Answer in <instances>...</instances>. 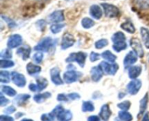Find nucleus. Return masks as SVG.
<instances>
[{"instance_id":"nucleus-1","label":"nucleus","mask_w":149,"mask_h":121,"mask_svg":"<svg viewBox=\"0 0 149 121\" xmlns=\"http://www.w3.org/2000/svg\"><path fill=\"white\" fill-rule=\"evenodd\" d=\"M126 37L122 32H117L114 33L112 36V41H113V49L116 52H119L122 50H125L127 47L126 41Z\"/></svg>"},{"instance_id":"nucleus-2","label":"nucleus","mask_w":149,"mask_h":121,"mask_svg":"<svg viewBox=\"0 0 149 121\" xmlns=\"http://www.w3.org/2000/svg\"><path fill=\"white\" fill-rule=\"evenodd\" d=\"M52 115L57 118L58 121H70L73 118V115L70 110H65L62 105H58L52 112Z\"/></svg>"},{"instance_id":"nucleus-3","label":"nucleus","mask_w":149,"mask_h":121,"mask_svg":"<svg viewBox=\"0 0 149 121\" xmlns=\"http://www.w3.org/2000/svg\"><path fill=\"white\" fill-rule=\"evenodd\" d=\"M87 55L85 52H77V53H71L68 58L66 59L67 62H77L81 68L84 66L85 64L86 58H87Z\"/></svg>"},{"instance_id":"nucleus-4","label":"nucleus","mask_w":149,"mask_h":121,"mask_svg":"<svg viewBox=\"0 0 149 121\" xmlns=\"http://www.w3.org/2000/svg\"><path fill=\"white\" fill-rule=\"evenodd\" d=\"M54 46V40L50 37H45L40 41L39 44L34 47L36 51L47 52L50 48Z\"/></svg>"},{"instance_id":"nucleus-5","label":"nucleus","mask_w":149,"mask_h":121,"mask_svg":"<svg viewBox=\"0 0 149 121\" xmlns=\"http://www.w3.org/2000/svg\"><path fill=\"white\" fill-rule=\"evenodd\" d=\"M101 6L104 10V12L106 17L112 18V17H117L119 15V10L113 4L102 3Z\"/></svg>"},{"instance_id":"nucleus-6","label":"nucleus","mask_w":149,"mask_h":121,"mask_svg":"<svg viewBox=\"0 0 149 121\" xmlns=\"http://www.w3.org/2000/svg\"><path fill=\"white\" fill-rule=\"evenodd\" d=\"M99 66L104 73L111 75H115L119 69V65L117 64H109L106 62H102Z\"/></svg>"},{"instance_id":"nucleus-7","label":"nucleus","mask_w":149,"mask_h":121,"mask_svg":"<svg viewBox=\"0 0 149 121\" xmlns=\"http://www.w3.org/2000/svg\"><path fill=\"white\" fill-rule=\"evenodd\" d=\"M142 86V83L140 80H133L127 86V90L131 95H135L138 93Z\"/></svg>"},{"instance_id":"nucleus-8","label":"nucleus","mask_w":149,"mask_h":121,"mask_svg":"<svg viewBox=\"0 0 149 121\" xmlns=\"http://www.w3.org/2000/svg\"><path fill=\"white\" fill-rule=\"evenodd\" d=\"M80 77V74L78 72L73 70L67 71L64 73L63 75V80L64 82L66 84H72V83L76 82L79 80V78Z\"/></svg>"},{"instance_id":"nucleus-9","label":"nucleus","mask_w":149,"mask_h":121,"mask_svg":"<svg viewBox=\"0 0 149 121\" xmlns=\"http://www.w3.org/2000/svg\"><path fill=\"white\" fill-rule=\"evenodd\" d=\"M11 76L12 81L17 86L22 88V87H24L26 86V79L23 75L14 71V72L12 73Z\"/></svg>"},{"instance_id":"nucleus-10","label":"nucleus","mask_w":149,"mask_h":121,"mask_svg":"<svg viewBox=\"0 0 149 121\" xmlns=\"http://www.w3.org/2000/svg\"><path fill=\"white\" fill-rule=\"evenodd\" d=\"M130 46L134 52L140 57H143L144 55V51L142 47L141 43L138 39H132L130 41Z\"/></svg>"},{"instance_id":"nucleus-11","label":"nucleus","mask_w":149,"mask_h":121,"mask_svg":"<svg viewBox=\"0 0 149 121\" xmlns=\"http://www.w3.org/2000/svg\"><path fill=\"white\" fill-rule=\"evenodd\" d=\"M74 43H75V40L72 35L68 33H65L63 36L62 42H61V49H67L68 48L72 46Z\"/></svg>"},{"instance_id":"nucleus-12","label":"nucleus","mask_w":149,"mask_h":121,"mask_svg":"<svg viewBox=\"0 0 149 121\" xmlns=\"http://www.w3.org/2000/svg\"><path fill=\"white\" fill-rule=\"evenodd\" d=\"M22 44V37L19 34L12 35L7 41V46L10 49H14L17 47Z\"/></svg>"},{"instance_id":"nucleus-13","label":"nucleus","mask_w":149,"mask_h":121,"mask_svg":"<svg viewBox=\"0 0 149 121\" xmlns=\"http://www.w3.org/2000/svg\"><path fill=\"white\" fill-rule=\"evenodd\" d=\"M60 70L58 68H53L50 71L51 81L55 85H62L63 84L62 78L60 75Z\"/></svg>"},{"instance_id":"nucleus-14","label":"nucleus","mask_w":149,"mask_h":121,"mask_svg":"<svg viewBox=\"0 0 149 121\" xmlns=\"http://www.w3.org/2000/svg\"><path fill=\"white\" fill-rule=\"evenodd\" d=\"M137 60H138V55H136V53L134 51L133 52L130 51L125 57V60H124V65H125V68H127L133 65L134 63H135Z\"/></svg>"},{"instance_id":"nucleus-15","label":"nucleus","mask_w":149,"mask_h":121,"mask_svg":"<svg viewBox=\"0 0 149 121\" xmlns=\"http://www.w3.org/2000/svg\"><path fill=\"white\" fill-rule=\"evenodd\" d=\"M111 115V111L109 105L107 104H103L100 109V114H99L100 118L103 121H108L110 118Z\"/></svg>"},{"instance_id":"nucleus-16","label":"nucleus","mask_w":149,"mask_h":121,"mask_svg":"<svg viewBox=\"0 0 149 121\" xmlns=\"http://www.w3.org/2000/svg\"><path fill=\"white\" fill-rule=\"evenodd\" d=\"M103 71L100 66L93 67L91 69L90 73H91L92 80L95 82H97L100 81L103 77Z\"/></svg>"},{"instance_id":"nucleus-17","label":"nucleus","mask_w":149,"mask_h":121,"mask_svg":"<svg viewBox=\"0 0 149 121\" xmlns=\"http://www.w3.org/2000/svg\"><path fill=\"white\" fill-rule=\"evenodd\" d=\"M49 20L52 23H59L64 20V15L62 10H57L49 15Z\"/></svg>"},{"instance_id":"nucleus-18","label":"nucleus","mask_w":149,"mask_h":121,"mask_svg":"<svg viewBox=\"0 0 149 121\" xmlns=\"http://www.w3.org/2000/svg\"><path fill=\"white\" fill-rule=\"evenodd\" d=\"M90 12L92 17H94L95 19H97V20L101 18L102 15H103V12H102L101 8L96 4L91 6L90 9Z\"/></svg>"},{"instance_id":"nucleus-19","label":"nucleus","mask_w":149,"mask_h":121,"mask_svg":"<svg viewBox=\"0 0 149 121\" xmlns=\"http://www.w3.org/2000/svg\"><path fill=\"white\" fill-rule=\"evenodd\" d=\"M31 49L29 46H23L20 47L17 50V55L20 56L23 60H27L30 57Z\"/></svg>"},{"instance_id":"nucleus-20","label":"nucleus","mask_w":149,"mask_h":121,"mask_svg":"<svg viewBox=\"0 0 149 121\" xmlns=\"http://www.w3.org/2000/svg\"><path fill=\"white\" fill-rule=\"evenodd\" d=\"M141 71H142V68L141 66L137 65V66L131 67L129 69V72H128L129 77L132 79H135L141 75Z\"/></svg>"},{"instance_id":"nucleus-21","label":"nucleus","mask_w":149,"mask_h":121,"mask_svg":"<svg viewBox=\"0 0 149 121\" xmlns=\"http://www.w3.org/2000/svg\"><path fill=\"white\" fill-rule=\"evenodd\" d=\"M26 70H27V73L29 75H35L41 72L42 68L38 65H35L32 63H29L26 66Z\"/></svg>"},{"instance_id":"nucleus-22","label":"nucleus","mask_w":149,"mask_h":121,"mask_svg":"<svg viewBox=\"0 0 149 121\" xmlns=\"http://www.w3.org/2000/svg\"><path fill=\"white\" fill-rule=\"evenodd\" d=\"M141 34L146 47L149 49V30L148 28L142 27L141 28Z\"/></svg>"},{"instance_id":"nucleus-23","label":"nucleus","mask_w":149,"mask_h":121,"mask_svg":"<svg viewBox=\"0 0 149 121\" xmlns=\"http://www.w3.org/2000/svg\"><path fill=\"white\" fill-rule=\"evenodd\" d=\"M51 97V94L49 92H45L43 94H38L33 97V100L37 103H42L46 100L49 99Z\"/></svg>"},{"instance_id":"nucleus-24","label":"nucleus","mask_w":149,"mask_h":121,"mask_svg":"<svg viewBox=\"0 0 149 121\" xmlns=\"http://www.w3.org/2000/svg\"><path fill=\"white\" fill-rule=\"evenodd\" d=\"M134 4L140 10H148L149 9V0H135Z\"/></svg>"},{"instance_id":"nucleus-25","label":"nucleus","mask_w":149,"mask_h":121,"mask_svg":"<svg viewBox=\"0 0 149 121\" xmlns=\"http://www.w3.org/2000/svg\"><path fill=\"white\" fill-rule=\"evenodd\" d=\"M148 101V94H146L145 96H144L143 98L141 100V102H140V112L138 115H142L145 113L146 110L147 108Z\"/></svg>"},{"instance_id":"nucleus-26","label":"nucleus","mask_w":149,"mask_h":121,"mask_svg":"<svg viewBox=\"0 0 149 121\" xmlns=\"http://www.w3.org/2000/svg\"><path fill=\"white\" fill-rule=\"evenodd\" d=\"M30 97L31 96L29 94H19V95H17V97H15V102L19 106H22L23 104H24V103L26 101H28L30 99Z\"/></svg>"},{"instance_id":"nucleus-27","label":"nucleus","mask_w":149,"mask_h":121,"mask_svg":"<svg viewBox=\"0 0 149 121\" xmlns=\"http://www.w3.org/2000/svg\"><path fill=\"white\" fill-rule=\"evenodd\" d=\"M101 56L103 59H105L106 60L109 61V62H115V60L116 59V55H113L111 52H110V51H109V50L105 51L104 52H103L101 55Z\"/></svg>"},{"instance_id":"nucleus-28","label":"nucleus","mask_w":149,"mask_h":121,"mask_svg":"<svg viewBox=\"0 0 149 121\" xmlns=\"http://www.w3.org/2000/svg\"><path fill=\"white\" fill-rule=\"evenodd\" d=\"M121 28H122L123 30H125V31L128 32L130 33H134L135 31V28L133 26L132 23L130 22H126V23H124L121 25Z\"/></svg>"},{"instance_id":"nucleus-29","label":"nucleus","mask_w":149,"mask_h":121,"mask_svg":"<svg viewBox=\"0 0 149 121\" xmlns=\"http://www.w3.org/2000/svg\"><path fill=\"white\" fill-rule=\"evenodd\" d=\"M36 82H37V84H36V86H37L38 90H39V91H43V90L45 89L46 88V87L47 86V85H48L47 80L45 79V78H37V80H36Z\"/></svg>"},{"instance_id":"nucleus-30","label":"nucleus","mask_w":149,"mask_h":121,"mask_svg":"<svg viewBox=\"0 0 149 121\" xmlns=\"http://www.w3.org/2000/svg\"><path fill=\"white\" fill-rule=\"evenodd\" d=\"M1 91L9 97H15L17 94L15 90L13 89L10 86H1Z\"/></svg>"},{"instance_id":"nucleus-31","label":"nucleus","mask_w":149,"mask_h":121,"mask_svg":"<svg viewBox=\"0 0 149 121\" xmlns=\"http://www.w3.org/2000/svg\"><path fill=\"white\" fill-rule=\"evenodd\" d=\"M119 118L122 121H132V116L128 112L122 110L119 113Z\"/></svg>"},{"instance_id":"nucleus-32","label":"nucleus","mask_w":149,"mask_h":121,"mask_svg":"<svg viewBox=\"0 0 149 121\" xmlns=\"http://www.w3.org/2000/svg\"><path fill=\"white\" fill-rule=\"evenodd\" d=\"M95 107L94 104L90 101H85L82 104V111L84 113L86 112H93L94 111Z\"/></svg>"},{"instance_id":"nucleus-33","label":"nucleus","mask_w":149,"mask_h":121,"mask_svg":"<svg viewBox=\"0 0 149 121\" xmlns=\"http://www.w3.org/2000/svg\"><path fill=\"white\" fill-rule=\"evenodd\" d=\"M0 81L2 84H7L10 82V73L6 71H1L0 72Z\"/></svg>"},{"instance_id":"nucleus-34","label":"nucleus","mask_w":149,"mask_h":121,"mask_svg":"<svg viewBox=\"0 0 149 121\" xmlns=\"http://www.w3.org/2000/svg\"><path fill=\"white\" fill-rule=\"evenodd\" d=\"M81 25L84 28H90L95 25V22L89 17H84L81 20Z\"/></svg>"},{"instance_id":"nucleus-35","label":"nucleus","mask_w":149,"mask_h":121,"mask_svg":"<svg viewBox=\"0 0 149 121\" xmlns=\"http://www.w3.org/2000/svg\"><path fill=\"white\" fill-rule=\"evenodd\" d=\"M15 63L11 60H7V59H1L0 61V67L1 68H8L14 66Z\"/></svg>"},{"instance_id":"nucleus-36","label":"nucleus","mask_w":149,"mask_h":121,"mask_svg":"<svg viewBox=\"0 0 149 121\" xmlns=\"http://www.w3.org/2000/svg\"><path fill=\"white\" fill-rule=\"evenodd\" d=\"M64 27H65V24H53L50 26V30L52 33H58L61 32Z\"/></svg>"},{"instance_id":"nucleus-37","label":"nucleus","mask_w":149,"mask_h":121,"mask_svg":"<svg viewBox=\"0 0 149 121\" xmlns=\"http://www.w3.org/2000/svg\"><path fill=\"white\" fill-rule=\"evenodd\" d=\"M131 105V103L130 101H124L118 104V107L120 108L122 110H125V111H127L130 109Z\"/></svg>"},{"instance_id":"nucleus-38","label":"nucleus","mask_w":149,"mask_h":121,"mask_svg":"<svg viewBox=\"0 0 149 121\" xmlns=\"http://www.w3.org/2000/svg\"><path fill=\"white\" fill-rule=\"evenodd\" d=\"M109 44V41L107 39H100V40L97 41L95 43V46L97 49H102V48L105 47L106 46Z\"/></svg>"},{"instance_id":"nucleus-39","label":"nucleus","mask_w":149,"mask_h":121,"mask_svg":"<svg viewBox=\"0 0 149 121\" xmlns=\"http://www.w3.org/2000/svg\"><path fill=\"white\" fill-rule=\"evenodd\" d=\"M55 119V116L52 113H45L41 116V120L42 121H53Z\"/></svg>"},{"instance_id":"nucleus-40","label":"nucleus","mask_w":149,"mask_h":121,"mask_svg":"<svg viewBox=\"0 0 149 121\" xmlns=\"http://www.w3.org/2000/svg\"><path fill=\"white\" fill-rule=\"evenodd\" d=\"M0 57L1 59H10L13 57V54L9 49H4L1 52Z\"/></svg>"},{"instance_id":"nucleus-41","label":"nucleus","mask_w":149,"mask_h":121,"mask_svg":"<svg viewBox=\"0 0 149 121\" xmlns=\"http://www.w3.org/2000/svg\"><path fill=\"white\" fill-rule=\"evenodd\" d=\"M43 53L42 52H36L33 55V59L36 63H41L42 62V59H43Z\"/></svg>"},{"instance_id":"nucleus-42","label":"nucleus","mask_w":149,"mask_h":121,"mask_svg":"<svg viewBox=\"0 0 149 121\" xmlns=\"http://www.w3.org/2000/svg\"><path fill=\"white\" fill-rule=\"evenodd\" d=\"M1 17H2V19L4 20V21L7 22V25H8L10 28H14L15 26H16L15 23L12 19L9 18V17H6V16H4V15H1Z\"/></svg>"},{"instance_id":"nucleus-43","label":"nucleus","mask_w":149,"mask_h":121,"mask_svg":"<svg viewBox=\"0 0 149 121\" xmlns=\"http://www.w3.org/2000/svg\"><path fill=\"white\" fill-rule=\"evenodd\" d=\"M9 102H10L9 100L6 99V97H4L3 94H0V104H1V107L7 105Z\"/></svg>"},{"instance_id":"nucleus-44","label":"nucleus","mask_w":149,"mask_h":121,"mask_svg":"<svg viewBox=\"0 0 149 121\" xmlns=\"http://www.w3.org/2000/svg\"><path fill=\"white\" fill-rule=\"evenodd\" d=\"M100 59V55L96 52H92L90 55V61L91 62H96L97 60Z\"/></svg>"},{"instance_id":"nucleus-45","label":"nucleus","mask_w":149,"mask_h":121,"mask_svg":"<svg viewBox=\"0 0 149 121\" xmlns=\"http://www.w3.org/2000/svg\"><path fill=\"white\" fill-rule=\"evenodd\" d=\"M68 96L65 95L63 94H58V97H57V100L59 102H68Z\"/></svg>"},{"instance_id":"nucleus-46","label":"nucleus","mask_w":149,"mask_h":121,"mask_svg":"<svg viewBox=\"0 0 149 121\" xmlns=\"http://www.w3.org/2000/svg\"><path fill=\"white\" fill-rule=\"evenodd\" d=\"M68 97L71 100H78L80 99V95L77 93H71L68 95Z\"/></svg>"},{"instance_id":"nucleus-47","label":"nucleus","mask_w":149,"mask_h":121,"mask_svg":"<svg viewBox=\"0 0 149 121\" xmlns=\"http://www.w3.org/2000/svg\"><path fill=\"white\" fill-rule=\"evenodd\" d=\"M36 26L39 28V29H41V30H43V29H45V26H46V23H45V20H39V21L36 23Z\"/></svg>"},{"instance_id":"nucleus-48","label":"nucleus","mask_w":149,"mask_h":121,"mask_svg":"<svg viewBox=\"0 0 149 121\" xmlns=\"http://www.w3.org/2000/svg\"><path fill=\"white\" fill-rule=\"evenodd\" d=\"M15 111L16 109L14 106H10V107H8L5 110H4V113H7V114H12V113H15Z\"/></svg>"},{"instance_id":"nucleus-49","label":"nucleus","mask_w":149,"mask_h":121,"mask_svg":"<svg viewBox=\"0 0 149 121\" xmlns=\"http://www.w3.org/2000/svg\"><path fill=\"white\" fill-rule=\"evenodd\" d=\"M0 121H14V119L10 116L1 115L0 116Z\"/></svg>"},{"instance_id":"nucleus-50","label":"nucleus","mask_w":149,"mask_h":121,"mask_svg":"<svg viewBox=\"0 0 149 121\" xmlns=\"http://www.w3.org/2000/svg\"><path fill=\"white\" fill-rule=\"evenodd\" d=\"M29 89L31 90V91H33V92H36V91H39L37 86L35 85L34 84H31L29 86Z\"/></svg>"},{"instance_id":"nucleus-51","label":"nucleus","mask_w":149,"mask_h":121,"mask_svg":"<svg viewBox=\"0 0 149 121\" xmlns=\"http://www.w3.org/2000/svg\"><path fill=\"white\" fill-rule=\"evenodd\" d=\"M87 121H100V116L97 115H91L88 118Z\"/></svg>"},{"instance_id":"nucleus-52","label":"nucleus","mask_w":149,"mask_h":121,"mask_svg":"<svg viewBox=\"0 0 149 121\" xmlns=\"http://www.w3.org/2000/svg\"><path fill=\"white\" fill-rule=\"evenodd\" d=\"M142 121H149V118H148V114H146L145 115V117L143 118Z\"/></svg>"},{"instance_id":"nucleus-53","label":"nucleus","mask_w":149,"mask_h":121,"mask_svg":"<svg viewBox=\"0 0 149 121\" xmlns=\"http://www.w3.org/2000/svg\"><path fill=\"white\" fill-rule=\"evenodd\" d=\"M21 115H23V113H18V114L16 115V118H20Z\"/></svg>"},{"instance_id":"nucleus-54","label":"nucleus","mask_w":149,"mask_h":121,"mask_svg":"<svg viewBox=\"0 0 149 121\" xmlns=\"http://www.w3.org/2000/svg\"><path fill=\"white\" fill-rule=\"evenodd\" d=\"M21 121H33V120H32L31 119H23V120H22Z\"/></svg>"},{"instance_id":"nucleus-55","label":"nucleus","mask_w":149,"mask_h":121,"mask_svg":"<svg viewBox=\"0 0 149 121\" xmlns=\"http://www.w3.org/2000/svg\"><path fill=\"white\" fill-rule=\"evenodd\" d=\"M36 1H48V0H36Z\"/></svg>"}]
</instances>
